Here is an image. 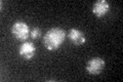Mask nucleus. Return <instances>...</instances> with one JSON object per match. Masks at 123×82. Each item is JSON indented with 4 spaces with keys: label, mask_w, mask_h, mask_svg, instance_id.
Masks as SVG:
<instances>
[{
    "label": "nucleus",
    "mask_w": 123,
    "mask_h": 82,
    "mask_svg": "<svg viewBox=\"0 0 123 82\" xmlns=\"http://www.w3.org/2000/svg\"><path fill=\"white\" fill-rule=\"evenodd\" d=\"M110 11V3L107 0H98L92 5V13L95 17L101 19Z\"/></svg>",
    "instance_id": "39448f33"
},
{
    "label": "nucleus",
    "mask_w": 123,
    "mask_h": 82,
    "mask_svg": "<svg viewBox=\"0 0 123 82\" xmlns=\"http://www.w3.org/2000/svg\"><path fill=\"white\" fill-rule=\"evenodd\" d=\"M66 39V32L64 29L55 27L49 29L43 37V44L50 51L59 49Z\"/></svg>",
    "instance_id": "f257e3e1"
},
{
    "label": "nucleus",
    "mask_w": 123,
    "mask_h": 82,
    "mask_svg": "<svg viewBox=\"0 0 123 82\" xmlns=\"http://www.w3.org/2000/svg\"><path fill=\"white\" fill-rule=\"evenodd\" d=\"M36 53V46L33 42L25 41L18 47V54L24 60H31Z\"/></svg>",
    "instance_id": "20e7f679"
},
{
    "label": "nucleus",
    "mask_w": 123,
    "mask_h": 82,
    "mask_svg": "<svg viewBox=\"0 0 123 82\" xmlns=\"http://www.w3.org/2000/svg\"><path fill=\"white\" fill-rule=\"evenodd\" d=\"M68 37L74 45H83L86 42V38H85L84 33L81 30H79L77 28H72L69 30Z\"/></svg>",
    "instance_id": "423d86ee"
},
{
    "label": "nucleus",
    "mask_w": 123,
    "mask_h": 82,
    "mask_svg": "<svg viewBox=\"0 0 123 82\" xmlns=\"http://www.w3.org/2000/svg\"><path fill=\"white\" fill-rule=\"evenodd\" d=\"M42 35V32L40 28H37V27H34V28L31 30L30 32V38L33 39V40H36V39H39Z\"/></svg>",
    "instance_id": "0eeeda50"
},
{
    "label": "nucleus",
    "mask_w": 123,
    "mask_h": 82,
    "mask_svg": "<svg viewBox=\"0 0 123 82\" xmlns=\"http://www.w3.org/2000/svg\"><path fill=\"white\" fill-rule=\"evenodd\" d=\"M30 32L31 30L29 28V25L26 22H23V21L14 22L12 27H11V34L13 35L15 39L23 42H25L29 39Z\"/></svg>",
    "instance_id": "f03ea898"
},
{
    "label": "nucleus",
    "mask_w": 123,
    "mask_h": 82,
    "mask_svg": "<svg viewBox=\"0 0 123 82\" xmlns=\"http://www.w3.org/2000/svg\"><path fill=\"white\" fill-rule=\"evenodd\" d=\"M105 67H106L105 60L97 57H92L91 60L87 62L85 69L90 75H98L105 70Z\"/></svg>",
    "instance_id": "7ed1b4c3"
}]
</instances>
